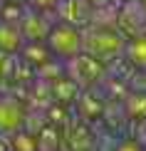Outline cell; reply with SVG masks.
Listing matches in <instances>:
<instances>
[{"label": "cell", "mask_w": 146, "mask_h": 151, "mask_svg": "<svg viewBox=\"0 0 146 151\" xmlns=\"http://www.w3.org/2000/svg\"><path fill=\"white\" fill-rule=\"evenodd\" d=\"M126 47V37L114 25H89L82 30V52L92 55L106 65L114 57H122Z\"/></svg>", "instance_id": "obj_1"}, {"label": "cell", "mask_w": 146, "mask_h": 151, "mask_svg": "<svg viewBox=\"0 0 146 151\" xmlns=\"http://www.w3.org/2000/svg\"><path fill=\"white\" fill-rule=\"evenodd\" d=\"M62 70H65V77H69L79 89L99 87L106 77V65L87 52H79L74 57H69L67 62H62Z\"/></svg>", "instance_id": "obj_2"}, {"label": "cell", "mask_w": 146, "mask_h": 151, "mask_svg": "<svg viewBox=\"0 0 146 151\" xmlns=\"http://www.w3.org/2000/svg\"><path fill=\"white\" fill-rule=\"evenodd\" d=\"M45 45H47L50 52H52L55 60L67 62L69 57H74V55L82 52V30L72 27V25H67V22L55 20L52 27H50V32H47V37H45Z\"/></svg>", "instance_id": "obj_3"}, {"label": "cell", "mask_w": 146, "mask_h": 151, "mask_svg": "<svg viewBox=\"0 0 146 151\" xmlns=\"http://www.w3.org/2000/svg\"><path fill=\"white\" fill-rule=\"evenodd\" d=\"M60 131L65 151H99V134L94 131V124L79 119L77 114L69 116V122Z\"/></svg>", "instance_id": "obj_4"}, {"label": "cell", "mask_w": 146, "mask_h": 151, "mask_svg": "<svg viewBox=\"0 0 146 151\" xmlns=\"http://www.w3.org/2000/svg\"><path fill=\"white\" fill-rule=\"evenodd\" d=\"M114 27L126 40L146 35V8L139 0H119L117 15H114Z\"/></svg>", "instance_id": "obj_5"}, {"label": "cell", "mask_w": 146, "mask_h": 151, "mask_svg": "<svg viewBox=\"0 0 146 151\" xmlns=\"http://www.w3.org/2000/svg\"><path fill=\"white\" fill-rule=\"evenodd\" d=\"M106 104H109V99L101 92V87H89V89H82L77 94V99H74L72 106H74V114L79 119H84L89 124H99Z\"/></svg>", "instance_id": "obj_6"}, {"label": "cell", "mask_w": 146, "mask_h": 151, "mask_svg": "<svg viewBox=\"0 0 146 151\" xmlns=\"http://www.w3.org/2000/svg\"><path fill=\"white\" fill-rule=\"evenodd\" d=\"M55 20L67 22L77 30H87L94 22V8L87 0H60L55 10Z\"/></svg>", "instance_id": "obj_7"}, {"label": "cell", "mask_w": 146, "mask_h": 151, "mask_svg": "<svg viewBox=\"0 0 146 151\" xmlns=\"http://www.w3.org/2000/svg\"><path fill=\"white\" fill-rule=\"evenodd\" d=\"M52 22H55L52 15H45V12L25 8L20 20H17V27H20V35H22L25 42H45Z\"/></svg>", "instance_id": "obj_8"}, {"label": "cell", "mask_w": 146, "mask_h": 151, "mask_svg": "<svg viewBox=\"0 0 146 151\" xmlns=\"http://www.w3.org/2000/svg\"><path fill=\"white\" fill-rule=\"evenodd\" d=\"M25 116H27V106L25 102L15 97H3L0 94V134L10 136L17 129L25 127Z\"/></svg>", "instance_id": "obj_9"}, {"label": "cell", "mask_w": 146, "mask_h": 151, "mask_svg": "<svg viewBox=\"0 0 146 151\" xmlns=\"http://www.w3.org/2000/svg\"><path fill=\"white\" fill-rule=\"evenodd\" d=\"M17 57H20L25 65H30V67H32V70H35V74H37V70H42L45 65L55 62L52 52L47 50V45H45V42H25Z\"/></svg>", "instance_id": "obj_10"}, {"label": "cell", "mask_w": 146, "mask_h": 151, "mask_svg": "<svg viewBox=\"0 0 146 151\" xmlns=\"http://www.w3.org/2000/svg\"><path fill=\"white\" fill-rule=\"evenodd\" d=\"M122 109L129 122H144L146 119V89H136L131 87L122 99Z\"/></svg>", "instance_id": "obj_11"}, {"label": "cell", "mask_w": 146, "mask_h": 151, "mask_svg": "<svg viewBox=\"0 0 146 151\" xmlns=\"http://www.w3.org/2000/svg\"><path fill=\"white\" fill-rule=\"evenodd\" d=\"M25 45L20 27L15 22H3L0 20V52L5 55H20V50Z\"/></svg>", "instance_id": "obj_12"}, {"label": "cell", "mask_w": 146, "mask_h": 151, "mask_svg": "<svg viewBox=\"0 0 146 151\" xmlns=\"http://www.w3.org/2000/svg\"><path fill=\"white\" fill-rule=\"evenodd\" d=\"M124 57L129 60V65L134 67L136 72H146V35H139V37L126 40Z\"/></svg>", "instance_id": "obj_13"}, {"label": "cell", "mask_w": 146, "mask_h": 151, "mask_svg": "<svg viewBox=\"0 0 146 151\" xmlns=\"http://www.w3.org/2000/svg\"><path fill=\"white\" fill-rule=\"evenodd\" d=\"M15 70H17V55L0 52V92L15 87Z\"/></svg>", "instance_id": "obj_14"}, {"label": "cell", "mask_w": 146, "mask_h": 151, "mask_svg": "<svg viewBox=\"0 0 146 151\" xmlns=\"http://www.w3.org/2000/svg\"><path fill=\"white\" fill-rule=\"evenodd\" d=\"M8 139H10V151H37V134L27 129H17Z\"/></svg>", "instance_id": "obj_15"}, {"label": "cell", "mask_w": 146, "mask_h": 151, "mask_svg": "<svg viewBox=\"0 0 146 151\" xmlns=\"http://www.w3.org/2000/svg\"><path fill=\"white\" fill-rule=\"evenodd\" d=\"M25 8L30 10H37V12H45V15H52L55 17V10L60 5V0H22Z\"/></svg>", "instance_id": "obj_16"}, {"label": "cell", "mask_w": 146, "mask_h": 151, "mask_svg": "<svg viewBox=\"0 0 146 151\" xmlns=\"http://www.w3.org/2000/svg\"><path fill=\"white\" fill-rule=\"evenodd\" d=\"M111 151H146V146H144V144H139L134 136L124 134V136H119V139H117V144H114Z\"/></svg>", "instance_id": "obj_17"}, {"label": "cell", "mask_w": 146, "mask_h": 151, "mask_svg": "<svg viewBox=\"0 0 146 151\" xmlns=\"http://www.w3.org/2000/svg\"><path fill=\"white\" fill-rule=\"evenodd\" d=\"M87 3H89V5H92L94 10H101V8H109V5L119 3V0H87Z\"/></svg>", "instance_id": "obj_18"}, {"label": "cell", "mask_w": 146, "mask_h": 151, "mask_svg": "<svg viewBox=\"0 0 146 151\" xmlns=\"http://www.w3.org/2000/svg\"><path fill=\"white\" fill-rule=\"evenodd\" d=\"M0 151H10V139L0 134Z\"/></svg>", "instance_id": "obj_19"}, {"label": "cell", "mask_w": 146, "mask_h": 151, "mask_svg": "<svg viewBox=\"0 0 146 151\" xmlns=\"http://www.w3.org/2000/svg\"><path fill=\"white\" fill-rule=\"evenodd\" d=\"M139 3H141V5H144V8H146V0H139Z\"/></svg>", "instance_id": "obj_20"}, {"label": "cell", "mask_w": 146, "mask_h": 151, "mask_svg": "<svg viewBox=\"0 0 146 151\" xmlns=\"http://www.w3.org/2000/svg\"><path fill=\"white\" fill-rule=\"evenodd\" d=\"M3 3H5V0H0V5H3Z\"/></svg>", "instance_id": "obj_21"}, {"label": "cell", "mask_w": 146, "mask_h": 151, "mask_svg": "<svg viewBox=\"0 0 146 151\" xmlns=\"http://www.w3.org/2000/svg\"><path fill=\"white\" fill-rule=\"evenodd\" d=\"M0 94H3V92H0Z\"/></svg>", "instance_id": "obj_22"}]
</instances>
